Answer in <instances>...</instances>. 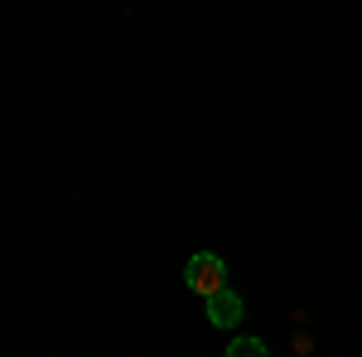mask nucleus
Segmentation results:
<instances>
[{"label": "nucleus", "instance_id": "1", "mask_svg": "<svg viewBox=\"0 0 362 357\" xmlns=\"http://www.w3.org/2000/svg\"><path fill=\"white\" fill-rule=\"evenodd\" d=\"M184 285L194 290V295H218V290H227V261L218 256V251H198V256H189V266H184Z\"/></svg>", "mask_w": 362, "mask_h": 357}, {"label": "nucleus", "instance_id": "2", "mask_svg": "<svg viewBox=\"0 0 362 357\" xmlns=\"http://www.w3.org/2000/svg\"><path fill=\"white\" fill-rule=\"evenodd\" d=\"M242 314H247L242 295H232V290H218V295H208V319H213V324H218L223 333L237 329V324H242Z\"/></svg>", "mask_w": 362, "mask_h": 357}, {"label": "nucleus", "instance_id": "3", "mask_svg": "<svg viewBox=\"0 0 362 357\" xmlns=\"http://www.w3.org/2000/svg\"><path fill=\"white\" fill-rule=\"evenodd\" d=\"M227 357H271V353H266L261 338H232L227 343Z\"/></svg>", "mask_w": 362, "mask_h": 357}]
</instances>
